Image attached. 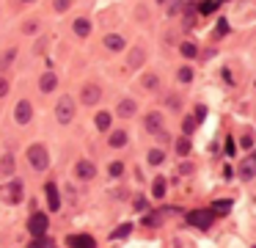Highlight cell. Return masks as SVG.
I'll use <instances>...</instances> for the list:
<instances>
[{"label":"cell","mask_w":256,"mask_h":248,"mask_svg":"<svg viewBox=\"0 0 256 248\" xmlns=\"http://www.w3.org/2000/svg\"><path fill=\"white\" fill-rule=\"evenodd\" d=\"M215 218H218V215L212 212V207H206V209H190V212H188V223L196 226V229H201V231L210 229V226L215 223Z\"/></svg>","instance_id":"6da1fadb"},{"label":"cell","mask_w":256,"mask_h":248,"mask_svg":"<svg viewBox=\"0 0 256 248\" xmlns=\"http://www.w3.org/2000/svg\"><path fill=\"white\" fill-rule=\"evenodd\" d=\"M28 160H30V168L34 171H44L47 165H50V154H47V149L42 146V143H34V146L28 149Z\"/></svg>","instance_id":"7a4b0ae2"},{"label":"cell","mask_w":256,"mask_h":248,"mask_svg":"<svg viewBox=\"0 0 256 248\" xmlns=\"http://www.w3.org/2000/svg\"><path fill=\"white\" fill-rule=\"evenodd\" d=\"M56 116H58V121H61V124H69V121H72V116H74V102H72V97H61V99H58Z\"/></svg>","instance_id":"3957f363"},{"label":"cell","mask_w":256,"mask_h":248,"mask_svg":"<svg viewBox=\"0 0 256 248\" xmlns=\"http://www.w3.org/2000/svg\"><path fill=\"white\" fill-rule=\"evenodd\" d=\"M47 226H50V220H47L44 212H34V215H30L28 231H30L34 237H44V234H47Z\"/></svg>","instance_id":"277c9868"},{"label":"cell","mask_w":256,"mask_h":248,"mask_svg":"<svg viewBox=\"0 0 256 248\" xmlns=\"http://www.w3.org/2000/svg\"><path fill=\"white\" fill-rule=\"evenodd\" d=\"M256 176V152H250L248 157L242 160V163H240V179H254Z\"/></svg>","instance_id":"5b68a950"},{"label":"cell","mask_w":256,"mask_h":248,"mask_svg":"<svg viewBox=\"0 0 256 248\" xmlns=\"http://www.w3.org/2000/svg\"><path fill=\"white\" fill-rule=\"evenodd\" d=\"M66 245L69 248H96V240L91 234H69Z\"/></svg>","instance_id":"8992f818"},{"label":"cell","mask_w":256,"mask_h":248,"mask_svg":"<svg viewBox=\"0 0 256 248\" xmlns=\"http://www.w3.org/2000/svg\"><path fill=\"white\" fill-rule=\"evenodd\" d=\"M146 130L154 132V135H160L162 141L168 138L166 130H162V116H160V113H149V116H146Z\"/></svg>","instance_id":"52a82bcc"},{"label":"cell","mask_w":256,"mask_h":248,"mask_svg":"<svg viewBox=\"0 0 256 248\" xmlns=\"http://www.w3.org/2000/svg\"><path fill=\"white\" fill-rule=\"evenodd\" d=\"M30 113H34L30 102H28V99H20L17 108H14V119H17L20 124H28V121H30Z\"/></svg>","instance_id":"ba28073f"},{"label":"cell","mask_w":256,"mask_h":248,"mask_svg":"<svg viewBox=\"0 0 256 248\" xmlns=\"http://www.w3.org/2000/svg\"><path fill=\"white\" fill-rule=\"evenodd\" d=\"M74 174H78L80 179H94V176H96V165L91 163V160H80V163L74 165Z\"/></svg>","instance_id":"9c48e42d"},{"label":"cell","mask_w":256,"mask_h":248,"mask_svg":"<svg viewBox=\"0 0 256 248\" xmlns=\"http://www.w3.org/2000/svg\"><path fill=\"white\" fill-rule=\"evenodd\" d=\"M44 193H47V204H50V209H52V212H58V209H61V196H58L56 182H47Z\"/></svg>","instance_id":"30bf717a"},{"label":"cell","mask_w":256,"mask_h":248,"mask_svg":"<svg viewBox=\"0 0 256 248\" xmlns=\"http://www.w3.org/2000/svg\"><path fill=\"white\" fill-rule=\"evenodd\" d=\"M6 198H8L12 204H17L20 198H22V182H20V179L8 182V187H6Z\"/></svg>","instance_id":"8fae6325"},{"label":"cell","mask_w":256,"mask_h":248,"mask_svg":"<svg viewBox=\"0 0 256 248\" xmlns=\"http://www.w3.org/2000/svg\"><path fill=\"white\" fill-rule=\"evenodd\" d=\"M56 86H58V77H56V72H44V75H42V80H39V88H42L44 94H50Z\"/></svg>","instance_id":"7c38bea8"},{"label":"cell","mask_w":256,"mask_h":248,"mask_svg":"<svg viewBox=\"0 0 256 248\" xmlns=\"http://www.w3.org/2000/svg\"><path fill=\"white\" fill-rule=\"evenodd\" d=\"M135 110H138V105H135V99H122V102H118V108H116V113L127 119V116H132Z\"/></svg>","instance_id":"4fadbf2b"},{"label":"cell","mask_w":256,"mask_h":248,"mask_svg":"<svg viewBox=\"0 0 256 248\" xmlns=\"http://www.w3.org/2000/svg\"><path fill=\"white\" fill-rule=\"evenodd\" d=\"M105 47L113 50V53H118V50H124V39L116 36V33H108V36H105Z\"/></svg>","instance_id":"5bb4252c"},{"label":"cell","mask_w":256,"mask_h":248,"mask_svg":"<svg viewBox=\"0 0 256 248\" xmlns=\"http://www.w3.org/2000/svg\"><path fill=\"white\" fill-rule=\"evenodd\" d=\"M83 102H86V105L100 102V88H96V86H86V88H83Z\"/></svg>","instance_id":"9a60e30c"},{"label":"cell","mask_w":256,"mask_h":248,"mask_svg":"<svg viewBox=\"0 0 256 248\" xmlns=\"http://www.w3.org/2000/svg\"><path fill=\"white\" fill-rule=\"evenodd\" d=\"M228 209H232V201H228V198H218V201H212V212L215 215H228Z\"/></svg>","instance_id":"2e32d148"},{"label":"cell","mask_w":256,"mask_h":248,"mask_svg":"<svg viewBox=\"0 0 256 248\" xmlns=\"http://www.w3.org/2000/svg\"><path fill=\"white\" fill-rule=\"evenodd\" d=\"M74 33H78V36H88V33H91V22L83 20V17L74 20Z\"/></svg>","instance_id":"e0dca14e"},{"label":"cell","mask_w":256,"mask_h":248,"mask_svg":"<svg viewBox=\"0 0 256 248\" xmlns=\"http://www.w3.org/2000/svg\"><path fill=\"white\" fill-rule=\"evenodd\" d=\"M166 179H162V176H157V179H154V185H152V196H154V198H162V196H166Z\"/></svg>","instance_id":"ac0fdd59"},{"label":"cell","mask_w":256,"mask_h":248,"mask_svg":"<svg viewBox=\"0 0 256 248\" xmlns=\"http://www.w3.org/2000/svg\"><path fill=\"white\" fill-rule=\"evenodd\" d=\"M110 113H108V110H102V113H96V127H100V130L102 132H105V130H110Z\"/></svg>","instance_id":"d6986e66"},{"label":"cell","mask_w":256,"mask_h":248,"mask_svg":"<svg viewBox=\"0 0 256 248\" xmlns=\"http://www.w3.org/2000/svg\"><path fill=\"white\" fill-rule=\"evenodd\" d=\"M124 143H127V132H124V130H116V132H113V135H110V146H124Z\"/></svg>","instance_id":"ffe728a7"},{"label":"cell","mask_w":256,"mask_h":248,"mask_svg":"<svg viewBox=\"0 0 256 248\" xmlns=\"http://www.w3.org/2000/svg\"><path fill=\"white\" fill-rule=\"evenodd\" d=\"M28 248H56V242H52L50 237H34V242H30Z\"/></svg>","instance_id":"44dd1931"},{"label":"cell","mask_w":256,"mask_h":248,"mask_svg":"<svg viewBox=\"0 0 256 248\" xmlns=\"http://www.w3.org/2000/svg\"><path fill=\"white\" fill-rule=\"evenodd\" d=\"M12 171H14V157H12V154H6V157H3V163H0V174L8 176Z\"/></svg>","instance_id":"7402d4cb"},{"label":"cell","mask_w":256,"mask_h":248,"mask_svg":"<svg viewBox=\"0 0 256 248\" xmlns=\"http://www.w3.org/2000/svg\"><path fill=\"white\" fill-rule=\"evenodd\" d=\"M215 9H218V0H201V3H198V11H201V14H212Z\"/></svg>","instance_id":"603a6c76"},{"label":"cell","mask_w":256,"mask_h":248,"mask_svg":"<svg viewBox=\"0 0 256 248\" xmlns=\"http://www.w3.org/2000/svg\"><path fill=\"white\" fill-rule=\"evenodd\" d=\"M162 160H166V154H162L160 149H152V152H149V163H152V165H160Z\"/></svg>","instance_id":"cb8c5ba5"},{"label":"cell","mask_w":256,"mask_h":248,"mask_svg":"<svg viewBox=\"0 0 256 248\" xmlns=\"http://www.w3.org/2000/svg\"><path fill=\"white\" fill-rule=\"evenodd\" d=\"M176 77H179V80H182V83H190V80H193V69H190V66H182Z\"/></svg>","instance_id":"d4e9b609"},{"label":"cell","mask_w":256,"mask_h":248,"mask_svg":"<svg viewBox=\"0 0 256 248\" xmlns=\"http://www.w3.org/2000/svg\"><path fill=\"white\" fill-rule=\"evenodd\" d=\"M130 229H132V226H130V223H124V226H118V229L113 231L110 237H113V240H118V237H127V234H130Z\"/></svg>","instance_id":"484cf974"},{"label":"cell","mask_w":256,"mask_h":248,"mask_svg":"<svg viewBox=\"0 0 256 248\" xmlns=\"http://www.w3.org/2000/svg\"><path fill=\"white\" fill-rule=\"evenodd\" d=\"M179 50H182V55H184V58H193V55H196V44H190V42H184Z\"/></svg>","instance_id":"4316f807"},{"label":"cell","mask_w":256,"mask_h":248,"mask_svg":"<svg viewBox=\"0 0 256 248\" xmlns=\"http://www.w3.org/2000/svg\"><path fill=\"white\" fill-rule=\"evenodd\" d=\"M176 152L179 154H188L190 152V141H188V138H179V141H176Z\"/></svg>","instance_id":"83f0119b"},{"label":"cell","mask_w":256,"mask_h":248,"mask_svg":"<svg viewBox=\"0 0 256 248\" xmlns=\"http://www.w3.org/2000/svg\"><path fill=\"white\" fill-rule=\"evenodd\" d=\"M124 174V163H110V176H122Z\"/></svg>","instance_id":"f1b7e54d"},{"label":"cell","mask_w":256,"mask_h":248,"mask_svg":"<svg viewBox=\"0 0 256 248\" xmlns=\"http://www.w3.org/2000/svg\"><path fill=\"white\" fill-rule=\"evenodd\" d=\"M196 124H198V119H196V116H193V119H188V121H184V135H190V132L196 130Z\"/></svg>","instance_id":"f546056e"},{"label":"cell","mask_w":256,"mask_h":248,"mask_svg":"<svg viewBox=\"0 0 256 248\" xmlns=\"http://www.w3.org/2000/svg\"><path fill=\"white\" fill-rule=\"evenodd\" d=\"M52 6H56V11H66L69 6H72V0H56Z\"/></svg>","instance_id":"4dcf8cb0"},{"label":"cell","mask_w":256,"mask_h":248,"mask_svg":"<svg viewBox=\"0 0 256 248\" xmlns=\"http://www.w3.org/2000/svg\"><path fill=\"white\" fill-rule=\"evenodd\" d=\"M223 33H228V22H226V20L218 22V36H223Z\"/></svg>","instance_id":"1f68e13d"},{"label":"cell","mask_w":256,"mask_h":248,"mask_svg":"<svg viewBox=\"0 0 256 248\" xmlns=\"http://www.w3.org/2000/svg\"><path fill=\"white\" fill-rule=\"evenodd\" d=\"M8 94V80L6 77H0V97H6Z\"/></svg>","instance_id":"d6a6232c"},{"label":"cell","mask_w":256,"mask_h":248,"mask_svg":"<svg viewBox=\"0 0 256 248\" xmlns=\"http://www.w3.org/2000/svg\"><path fill=\"white\" fill-rule=\"evenodd\" d=\"M140 61H144V53H132V58H130V64H140Z\"/></svg>","instance_id":"836d02e7"},{"label":"cell","mask_w":256,"mask_h":248,"mask_svg":"<svg viewBox=\"0 0 256 248\" xmlns=\"http://www.w3.org/2000/svg\"><path fill=\"white\" fill-rule=\"evenodd\" d=\"M154 83H157L154 75H146V77H144V86H154Z\"/></svg>","instance_id":"e575fe53"},{"label":"cell","mask_w":256,"mask_h":248,"mask_svg":"<svg viewBox=\"0 0 256 248\" xmlns=\"http://www.w3.org/2000/svg\"><path fill=\"white\" fill-rule=\"evenodd\" d=\"M242 146H245V149L254 146V135H245V138H242Z\"/></svg>","instance_id":"d590c367"},{"label":"cell","mask_w":256,"mask_h":248,"mask_svg":"<svg viewBox=\"0 0 256 248\" xmlns=\"http://www.w3.org/2000/svg\"><path fill=\"white\" fill-rule=\"evenodd\" d=\"M226 154H234V141L232 138H226Z\"/></svg>","instance_id":"8d00e7d4"},{"label":"cell","mask_w":256,"mask_h":248,"mask_svg":"<svg viewBox=\"0 0 256 248\" xmlns=\"http://www.w3.org/2000/svg\"><path fill=\"white\" fill-rule=\"evenodd\" d=\"M36 31V22H25V33H34Z\"/></svg>","instance_id":"74e56055"},{"label":"cell","mask_w":256,"mask_h":248,"mask_svg":"<svg viewBox=\"0 0 256 248\" xmlns=\"http://www.w3.org/2000/svg\"><path fill=\"white\" fill-rule=\"evenodd\" d=\"M146 207V198H135V209H144Z\"/></svg>","instance_id":"f35d334b"},{"label":"cell","mask_w":256,"mask_h":248,"mask_svg":"<svg viewBox=\"0 0 256 248\" xmlns=\"http://www.w3.org/2000/svg\"><path fill=\"white\" fill-rule=\"evenodd\" d=\"M218 3H226V0H218Z\"/></svg>","instance_id":"ab89813d"},{"label":"cell","mask_w":256,"mask_h":248,"mask_svg":"<svg viewBox=\"0 0 256 248\" xmlns=\"http://www.w3.org/2000/svg\"><path fill=\"white\" fill-rule=\"evenodd\" d=\"M25 3H28V0H25Z\"/></svg>","instance_id":"60d3db41"}]
</instances>
